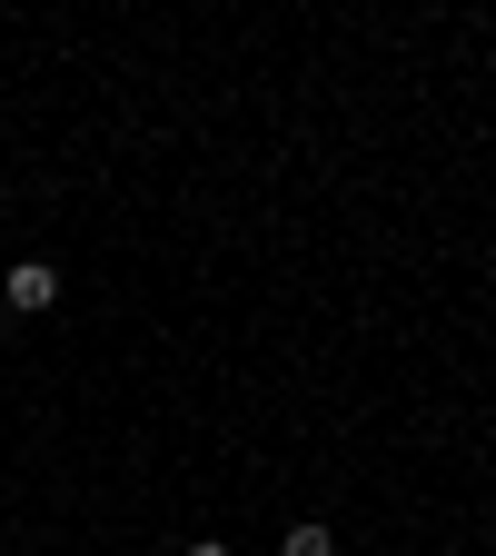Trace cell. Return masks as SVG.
<instances>
[{"label":"cell","instance_id":"6da1fadb","mask_svg":"<svg viewBox=\"0 0 496 556\" xmlns=\"http://www.w3.org/2000/svg\"><path fill=\"white\" fill-rule=\"evenodd\" d=\"M50 299H60V268L50 258H21L11 278H0V308H11V318H40Z\"/></svg>","mask_w":496,"mask_h":556},{"label":"cell","instance_id":"7a4b0ae2","mask_svg":"<svg viewBox=\"0 0 496 556\" xmlns=\"http://www.w3.org/2000/svg\"><path fill=\"white\" fill-rule=\"evenodd\" d=\"M278 556H338V536H328V527H318V517H298V527H289V536H278Z\"/></svg>","mask_w":496,"mask_h":556},{"label":"cell","instance_id":"3957f363","mask_svg":"<svg viewBox=\"0 0 496 556\" xmlns=\"http://www.w3.org/2000/svg\"><path fill=\"white\" fill-rule=\"evenodd\" d=\"M179 556H229V546H219V536H189V546H179Z\"/></svg>","mask_w":496,"mask_h":556}]
</instances>
